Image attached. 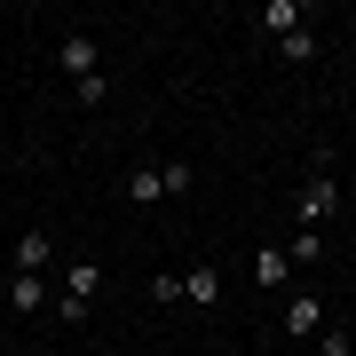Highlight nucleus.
<instances>
[{"label":"nucleus","mask_w":356,"mask_h":356,"mask_svg":"<svg viewBox=\"0 0 356 356\" xmlns=\"http://www.w3.org/2000/svg\"><path fill=\"white\" fill-rule=\"evenodd\" d=\"M317 348H325V356H356V332H332V325H325V332H317Z\"/></svg>","instance_id":"15"},{"label":"nucleus","mask_w":356,"mask_h":356,"mask_svg":"<svg viewBox=\"0 0 356 356\" xmlns=\"http://www.w3.org/2000/svg\"><path fill=\"white\" fill-rule=\"evenodd\" d=\"M285 261H293V269H317V261H325V229H293Z\"/></svg>","instance_id":"11"},{"label":"nucleus","mask_w":356,"mask_h":356,"mask_svg":"<svg viewBox=\"0 0 356 356\" xmlns=\"http://www.w3.org/2000/svg\"><path fill=\"white\" fill-rule=\"evenodd\" d=\"M127 198H135V206H159V198H166V175H159L151 159H143V166H127Z\"/></svg>","instance_id":"10"},{"label":"nucleus","mask_w":356,"mask_h":356,"mask_svg":"<svg viewBox=\"0 0 356 356\" xmlns=\"http://www.w3.org/2000/svg\"><path fill=\"white\" fill-rule=\"evenodd\" d=\"M341 214V175H332V159L317 151V166L301 175V191H293V229H325Z\"/></svg>","instance_id":"1"},{"label":"nucleus","mask_w":356,"mask_h":356,"mask_svg":"<svg viewBox=\"0 0 356 356\" xmlns=\"http://www.w3.org/2000/svg\"><path fill=\"white\" fill-rule=\"evenodd\" d=\"M182 301H191V309H214V301H222V269H214V261L182 269Z\"/></svg>","instance_id":"6"},{"label":"nucleus","mask_w":356,"mask_h":356,"mask_svg":"<svg viewBox=\"0 0 356 356\" xmlns=\"http://www.w3.org/2000/svg\"><path fill=\"white\" fill-rule=\"evenodd\" d=\"M159 175H166V198H191V191H198V166H191V159H166Z\"/></svg>","instance_id":"12"},{"label":"nucleus","mask_w":356,"mask_h":356,"mask_svg":"<svg viewBox=\"0 0 356 356\" xmlns=\"http://www.w3.org/2000/svg\"><path fill=\"white\" fill-rule=\"evenodd\" d=\"M285 332H293V341H317V332H325V301H317V293H293V301H285Z\"/></svg>","instance_id":"4"},{"label":"nucleus","mask_w":356,"mask_h":356,"mask_svg":"<svg viewBox=\"0 0 356 356\" xmlns=\"http://www.w3.org/2000/svg\"><path fill=\"white\" fill-rule=\"evenodd\" d=\"M56 64H64V79H72V88L103 79V48H95V32H64V40H56Z\"/></svg>","instance_id":"2"},{"label":"nucleus","mask_w":356,"mask_h":356,"mask_svg":"<svg viewBox=\"0 0 356 356\" xmlns=\"http://www.w3.org/2000/svg\"><path fill=\"white\" fill-rule=\"evenodd\" d=\"M151 309H182V277H151Z\"/></svg>","instance_id":"14"},{"label":"nucleus","mask_w":356,"mask_h":356,"mask_svg":"<svg viewBox=\"0 0 356 356\" xmlns=\"http://www.w3.org/2000/svg\"><path fill=\"white\" fill-rule=\"evenodd\" d=\"M277 56H285V64H317V32H309V24H301V32H285V40H277Z\"/></svg>","instance_id":"13"},{"label":"nucleus","mask_w":356,"mask_h":356,"mask_svg":"<svg viewBox=\"0 0 356 356\" xmlns=\"http://www.w3.org/2000/svg\"><path fill=\"white\" fill-rule=\"evenodd\" d=\"M285 277H293L285 245H261V254H254V285H261V293H285Z\"/></svg>","instance_id":"7"},{"label":"nucleus","mask_w":356,"mask_h":356,"mask_svg":"<svg viewBox=\"0 0 356 356\" xmlns=\"http://www.w3.org/2000/svg\"><path fill=\"white\" fill-rule=\"evenodd\" d=\"M309 16L293 8V0H261V40H285V32H301Z\"/></svg>","instance_id":"8"},{"label":"nucleus","mask_w":356,"mask_h":356,"mask_svg":"<svg viewBox=\"0 0 356 356\" xmlns=\"http://www.w3.org/2000/svg\"><path fill=\"white\" fill-rule=\"evenodd\" d=\"M0 317H8V277H0Z\"/></svg>","instance_id":"16"},{"label":"nucleus","mask_w":356,"mask_h":356,"mask_svg":"<svg viewBox=\"0 0 356 356\" xmlns=\"http://www.w3.org/2000/svg\"><path fill=\"white\" fill-rule=\"evenodd\" d=\"M95 285H103L95 261H64V269H56V293H64V301H79V309L95 301Z\"/></svg>","instance_id":"5"},{"label":"nucleus","mask_w":356,"mask_h":356,"mask_svg":"<svg viewBox=\"0 0 356 356\" xmlns=\"http://www.w3.org/2000/svg\"><path fill=\"white\" fill-rule=\"evenodd\" d=\"M48 301V277H8V317H40Z\"/></svg>","instance_id":"9"},{"label":"nucleus","mask_w":356,"mask_h":356,"mask_svg":"<svg viewBox=\"0 0 356 356\" xmlns=\"http://www.w3.org/2000/svg\"><path fill=\"white\" fill-rule=\"evenodd\" d=\"M348 301H356V277H348Z\"/></svg>","instance_id":"17"},{"label":"nucleus","mask_w":356,"mask_h":356,"mask_svg":"<svg viewBox=\"0 0 356 356\" xmlns=\"http://www.w3.org/2000/svg\"><path fill=\"white\" fill-rule=\"evenodd\" d=\"M56 269H64L56 261V238L48 229H24V238H16V277H56Z\"/></svg>","instance_id":"3"}]
</instances>
